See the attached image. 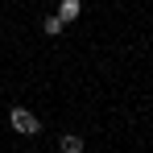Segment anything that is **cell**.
I'll use <instances>...</instances> for the list:
<instances>
[{
	"label": "cell",
	"mask_w": 153,
	"mask_h": 153,
	"mask_svg": "<svg viewBox=\"0 0 153 153\" xmlns=\"http://www.w3.org/2000/svg\"><path fill=\"white\" fill-rule=\"evenodd\" d=\"M8 120H13V128H17V132H25V137L42 132V120H37L33 112H25V108H13V112H8Z\"/></svg>",
	"instance_id": "obj_1"
},
{
	"label": "cell",
	"mask_w": 153,
	"mask_h": 153,
	"mask_svg": "<svg viewBox=\"0 0 153 153\" xmlns=\"http://www.w3.org/2000/svg\"><path fill=\"white\" fill-rule=\"evenodd\" d=\"M58 145H62V153H83V141H79L75 132H66V137H62Z\"/></svg>",
	"instance_id": "obj_2"
},
{
	"label": "cell",
	"mask_w": 153,
	"mask_h": 153,
	"mask_svg": "<svg viewBox=\"0 0 153 153\" xmlns=\"http://www.w3.org/2000/svg\"><path fill=\"white\" fill-rule=\"evenodd\" d=\"M58 17H62V21H75V17H79V0H62Z\"/></svg>",
	"instance_id": "obj_3"
},
{
	"label": "cell",
	"mask_w": 153,
	"mask_h": 153,
	"mask_svg": "<svg viewBox=\"0 0 153 153\" xmlns=\"http://www.w3.org/2000/svg\"><path fill=\"white\" fill-rule=\"evenodd\" d=\"M62 25H66L62 17H46V33H50V37H58V33H62Z\"/></svg>",
	"instance_id": "obj_4"
}]
</instances>
